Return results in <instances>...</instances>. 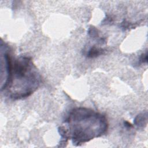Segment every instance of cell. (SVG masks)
<instances>
[{
	"instance_id": "cell-7",
	"label": "cell",
	"mask_w": 148,
	"mask_h": 148,
	"mask_svg": "<svg viewBox=\"0 0 148 148\" xmlns=\"http://www.w3.org/2000/svg\"><path fill=\"white\" fill-rule=\"evenodd\" d=\"M124 124H125V125L126 127H128V128H130V127H132V125L130 123H128V122H127V121H125V122L124 123Z\"/></svg>"
},
{
	"instance_id": "cell-3",
	"label": "cell",
	"mask_w": 148,
	"mask_h": 148,
	"mask_svg": "<svg viewBox=\"0 0 148 148\" xmlns=\"http://www.w3.org/2000/svg\"><path fill=\"white\" fill-rule=\"evenodd\" d=\"M147 120V112L142 113L138 115L135 120H134V124L138 127H143L146 125Z\"/></svg>"
},
{
	"instance_id": "cell-2",
	"label": "cell",
	"mask_w": 148,
	"mask_h": 148,
	"mask_svg": "<svg viewBox=\"0 0 148 148\" xmlns=\"http://www.w3.org/2000/svg\"><path fill=\"white\" fill-rule=\"evenodd\" d=\"M40 82L41 76L31 58L22 56L12 64L11 76L6 88L10 98L18 99L31 95Z\"/></svg>"
},
{
	"instance_id": "cell-6",
	"label": "cell",
	"mask_w": 148,
	"mask_h": 148,
	"mask_svg": "<svg viewBox=\"0 0 148 148\" xmlns=\"http://www.w3.org/2000/svg\"><path fill=\"white\" fill-rule=\"evenodd\" d=\"M147 52H146L145 54H142V55L140 57L139 62L140 63L147 62Z\"/></svg>"
},
{
	"instance_id": "cell-4",
	"label": "cell",
	"mask_w": 148,
	"mask_h": 148,
	"mask_svg": "<svg viewBox=\"0 0 148 148\" xmlns=\"http://www.w3.org/2000/svg\"><path fill=\"white\" fill-rule=\"evenodd\" d=\"M104 52V50L101 48H98L95 46H92L90 49L87 54V57L88 58H94L97 57L101 54H102Z\"/></svg>"
},
{
	"instance_id": "cell-1",
	"label": "cell",
	"mask_w": 148,
	"mask_h": 148,
	"mask_svg": "<svg viewBox=\"0 0 148 148\" xmlns=\"http://www.w3.org/2000/svg\"><path fill=\"white\" fill-rule=\"evenodd\" d=\"M65 123L68 128L62 126L64 133L67 139H71L76 146L101 136L108 129L105 116L86 108L72 109Z\"/></svg>"
},
{
	"instance_id": "cell-5",
	"label": "cell",
	"mask_w": 148,
	"mask_h": 148,
	"mask_svg": "<svg viewBox=\"0 0 148 148\" xmlns=\"http://www.w3.org/2000/svg\"><path fill=\"white\" fill-rule=\"evenodd\" d=\"M88 34L92 38H98L99 37V32L98 30L94 27V26H90L88 29Z\"/></svg>"
}]
</instances>
